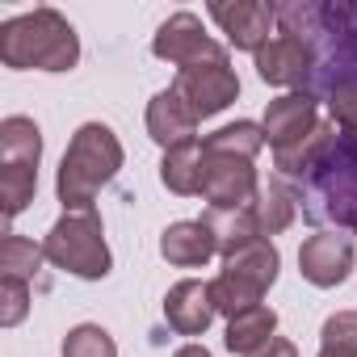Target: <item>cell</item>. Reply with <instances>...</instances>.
I'll return each instance as SVG.
<instances>
[{
	"label": "cell",
	"instance_id": "cell-1",
	"mask_svg": "<svg viewBox=\"0 0 357 357\" xmlns=\"http://www.w3.org/2000/svg\"><path fill=\"white\" fill-rule=\"evenodd\" d=\"M0 63L17 72H72L80 63V38L59 9H30L0 26Z\"/></svg>",
	"mask_w": 357,
	"mask_h": 357
},
{
	"label": "cell",
	"instance_id": "cell-2",
	"mask_svg": "<svg viewBox=\"0 0 357 357\" xmlns=\"http://www.w3.org/2000/svg\"><path fill=\"white\" fill-rule=\"evenodd\" d=\"M126 151L118 143V135L105 126V122H84L63 160H59V176H55V194L63 202V211H93L97 194L118 176Z\"/></svg>",
	"mask_w": 357,
	"mask_h": 357
},
{
	"label": "cell",
	"instance_id": "cell-3",
	"mask_svg": "<svg viewBox=\"0 0 357 357\" xmlns=\"http://www.w3.org/2000/svg\"><path fill=\"white\" fill-rule=\"evenodd\" d=\"M298 202L311 223H336L357 231V139L340 130L332 135L324 155L303 176Z\"/></svg>",
	"mask_w": 357,
	"mask_h": 357
},
{
	"label": "cell",
	"instance_id": "cell-4",
	"mask_svg": "<svg viewBox=\"0 0 357 357\" xmlns=\"http://www.w3.org/2000/svg\"><path fill=\"white\" fill-rule=\"evenodd\" d=\"M43 257L84 282H101L114 269L109 244H105V227L97 211H68L43 240Z\"/></svg>",
	"mask_w": 357,
	"mask_h": 357
},
{
	"label": "cell",
	"instance_id": "cell-5",
	"mask_svg": "<svg viewBox=\"0 0 357 357\" xmlns=\"http://www.w3.org/2000/svg\"><path fill=\"white\" fill-rule=\"evenodd\" d=\"M278 248L261 236L244 248H236L231 257H223V273L211 282V298L219 315H240L248 307H261V298L269 294V286L278 282Z\"/></svg>",
	"mask_w": 357,
	"mask_h": 357
},
{
	"label": "cell",
	"instance_id": "cell-6",
	"mask_svg": "<svg viewBox=\"0 0 357 357\" xmlns=\"http://www.w3.org/2000/svg\"><path fill=\"white\" fill-rule=\"evenodd\" d=\"M151 51H155V59L176 63V72L202 68V63H223V59H227V47L215 43V38L202 30V17H198V13H172V17L155 30Z\"/></svg>",
	"mask_w": 357,
	"mask_h": 357
},
{
	"label": "cell",
	"instance_id": "cell-7",
	"mask_svg": "<svg viewBox=\"0 0 357 357\" xmlns=\"http://www.w3.org/2000/svg\"><path fill=\"white\" fill-rule=\"evenodd\" d=\"M206 151V147H202ZM202 202H211V211H240V206H252L257 194H261V181H257V168L252 160H240V155H223V151H206V164H202Z\"/></svg>",
	"mask_w": 357,
	"mask_h": 357
},
{
	"label": "cell",
	"instance_id": "cell-8",
	"mask_svg": "<svg viewBox=\"0 0 357 357\" xmlns=\"http://www.w3.org/2000/svg\"><path fill=\"white\" fill-rule=\"evenodd\" d=\"M172 93L181 97V101L190 105V114L202 122V118L223 114V109L240 97V76L231 72V59H223V63H202V68L176 72Z\"/></svg>",
	"mask_w": 357,
	"mask_h": 357
},
{
	"label": "cell",
	"instance_id": "cell-9",
	"mask_svg": "<svg viewBox=\"0 0 357 357\" xmlns=\"http://www.w3.org/2000/svg\"><path fill=\"white\" fill-rule=\"evenodd\" d=\"M353 261H357V248H353V240L340 236V231H315V236H307L303 248H298V273H303L311 286H319V290L340 286V282L353 273Z\"/></svg>",
	"mask_w": 357,
	"mask_h": 357
},
{
	"label": "cell",
	"instance_id": "cell-10",
	"mask_svg": "<svg viewBox=\"0 0 357 357\" xmlns=\"http://www.w3.org/2000/svg\"><path fill=\"white\" fill-rule=\"evenodd\" d=\"M257 76L273 89H303L315 76V47L294 34H278L257 51Z\"/></svg>",
	"mask_w": 357,
	"mask_h": 357
},
{
	"label": "cell",
	"instance_id": "cell-11",
	"mask_svg": "<svg viewBox=\"0 0 357 357\" xmlns=\"http://www.w3.org/2000/svg\"><path fill=\"white\" fill-rule=\"evenodd\" d=\"M261 126H265V143L273 151L294 147L319 126V97L307 93V89L303 93H282V97H273L265 105V122Z\"/></svg>",
	"mask_w": 357,
	"mask_h": 357
},
{
	"label": "cell",
	"instance_id": "cell-12",
	"mask_svg": "<svg viewBox=\"0 0 357 357\" xmlns=\"http://www.w3.org/2000/svg\"><path fill=\"white\" fill-rule=\"evenodd\" d=\"M211 17L227 34L236 51H261L269 43V30L278 22V5H261V0H236V5H211Z\"/></svg>",
	"mask_w": 357,
	"mask_h": 357
},
{
	"label": "cell",
	"instance_id": "cell-13",
	"mask_svg": "<svg viewBox=\"0 0 357 357\" xmlns=\"http://www.w3.org/2000/svg\"><path fill=\"white\" fill-rule=\"evenodd\" d=\"M215 298H211V282H198V278H185L176 282L168 294H164V319L172 332L181 336H202L215 319Z\"/></svg>",
	"mask_w": 357,
	"mask_h": 357
},
{
	"label": "cell",
	"instance_id": "cell-14",
	"mask_svg": "<svg viewBox=\"0 0 357 357\" xmlns=\"http://www.w3.org/2000/svg\"><path fill=\"white\" fill-rule=\"evenodd\" d=\"M219 252V240L211 231L206 219H181V223H168L160 236V257L176 269H202L211 257Z\"/></svg>",
	"mask_w": 357,
	"mask_h": 357
},
{
	"label": "cell",
	"instance_id": "cell-15",
	"mask_svg": "<svg viewBox=\"0 0 357 357\" xmlns=\"http://www.w3.org/2000/svg\"><path fill=\"white\" fill-rule=\"evenodd\" d=\"M194 130H198V118L190 114V105L176 97L172 89L155 93L147 101V135L168 151V147H181V143H194Z\"/></svg>",
	"mask_w": 357,
	"mask_h": 357
},
{
	"label": "cell",
	"instance_id": "cell-16",
	"mask_svg": "<svg viewBox=\"0 0 357 357\" xmlns=\"http://www.w3.org/2000/svg\"><path fill=\"white\" fill-rule=\"evenodd\" d=\"M252 215H257V227H261L265 240L282 236L298 219V190L286 185L282 176H269V181L261 185V194H257V202H252Z\"/></svg>",
	"mask_w": 357,
	"mask_h": 357
},
{
	"label": "cell",
	"instance_id": "cell-17",
	"mask_svg": "<svg viewBox=\"0 0 357 357\" xmlns=\"http://www.w3.org/2000/svg\"><path fill=\"white\" fill-rule=\"evenodd\" d=\"M202 164H206V151L202 143H181V147H168L164 160H160V181L168 194H181V198H194L202 190Z\"/></svg>",
	"mask_w": 357,
	"mask_h": 357
},
{
	"label": "cell",
	"instance_id": "cell-18",
	"mask_svg": "<svg viewBox=\"0 0 357 357\" xmlns=\"http://www.w3.org/2000/svg\"><path fill=\"white\" fill-rule=\"evenodd\" d=\"M273 332H278V311L261 303V307H248V311H240V315L227 319V336H223V344H227L231 353L248 357V353H257L261 344H269Z\"/></svg>",
	"mask_w": 357,
	"mask_h": 357
},
{
	"label": "cell",
	"instance_id": "cell-19",
	"mask_svg": "<svg viewBox=\"0 0 357 357\" xmlns=\"http://www.w3.org/2000/svg\"><path fill=\"white\" fill-rule=\"evenodd\" d=\"M43 160V130L34 118L13 114L0 122V164H34Z\"/></svg>",
	"mask_w": 357,
	"mask_h": 357
},
{
	"label": "cell",
	"instance_id": "cell-20",
	"mask_svg": "<svg viewBox=\"0 0 357 357\" xmlns=\"http://www.w3.org/2000/svg\"><path fill=\"white\" fill-rule=\"evenodd\" d=\"M206 223H211V231H215V240H219V257H231L236 248L261 240V227H257L252 206H240V211H211Z\"/></svg>",
	"mask_w": 357,
	"mask_h": 357
},
{
	"label": "cell",
	"instance_id": "cell-21",
	"mask_svg": "<svg viewBox=\"0 0 357 357\" xmlns=\"http://www.w3.org/2000/svg\"><path fill=\"white\" fill-rule=\"evenodd\" d=\"M202 147L206 151H223V155H240V160H257V151L265 147V126L240 118V122H227L215 135H206Z\"/></svg>",
	"mask_w": 357,
	"mask_h": 357
},
{
	"label": "cell",
	"instance_id": "cell-22",
	"mask_svg": "<svg viewBox=\"0 0 357 357\" xmlns=\"http://www.w3.org/2000/svg\"><path fill=\"white\" fill-rule=\"evenodd\" d=\"M38 190V168L34 164H0V211L5 219H17Z\"/></svg>",
	"mask_w": 357,
	"mask_h": 357
},
{
	"label": "cell",
	"instance_id": "cell-23",
	"mask_svg": "<svg viewBox=\"0 0 357 357\" xmlns=\"http://www.w3.org/2000/svg\"><path fill=\"white\" fill-rule=\"evenodd\" d=\"M43 261H47L43 257V244L26 240L17 231H5V240H0V278H22V282H30Z\"/></svg>",
	"mask_w": 357,
	"mask_h": 357
},
{
	"label": "cell",
	"instance_id": "cell-24",
	"mask_svg": "<svg viewBox=\"0 0 357 357\" xmlns=\"http://www.w3.org/2000/svg\"><path fill=\"white\" fill-rule=\"evenodd\" d=\"M63 357H118V344L114 336L101 328V324H76L68 336H63Z\"/></svg>",
	"mask_w": 357,
	"mask_h": 357
},
{
	"label": "cell",
	"instance_id": "cell-25",
	"mask_svg": "<svg viewBox=\"0 0 357 357\" xmlns=\"http://www.w3.org/2000/svg\"><path fill=\"white\" fill-rule=\"evenodd\" d=\"M319 349L357 353V311H336V315H328L324 328H319Z\"/></svg>",
	"mask_w": 357,
	"mask_h": 357
},
{
	"label": "cell",
	"instance_id": "cell-26",
	"mask_svg": "<svg viewBox=\"0 0 357 357\" xmlns=\"http://www.w3.org/2000/svg\"><path fill=\"white\" fill-rule=\"evenodd\" d=\"M30 315V282L22 278H0V324L17 328Z\"/></svg>",
	"mask_w": 357,
	"mask_h": 357
},
{
	"label": "cell",
	"instance_id": "cell-27",
	"mask_svg": "<svg viewBox=\"0 0 357 357\" xmlns=\"http://www.w3.org/2000/svg\"><path fill=\"white\" fill-rule=\"evenodd\" d=\"M328 109H332V122L340 135L357 139V80L353 84H340L328 93Z\"/></svg>",
	"mask_w": 357,
	"mask_h": 357
},
{
	"label": "cell",
	"instance_id": "cell-28",
	"mask_svg": "<svg viewBox=\"0 0 357 357\" xmlns=\"http://www.w3.org/2000/svg\"><path fill=\"white\" fill-rule=\"evenodd\" d=\"M248 357H298V349L286 340V336H273L269 344H261L257 353H248Z\"/></svg>",
	"mask_w": 357,
	"mask_h": 357
},
{
	"label": "cell",
	"instance_id": "cell-29",
	"mask_svg": "<svg viewBox=\"0 0 357 357\" xmlns=\"http://www.w3.org/2000/svg\"><path fill=\"white\" fill-rule=\"evenodd\" d=\"M172 357H211V349H206V344H198V340H190V344H181V349H176Z\"/></svg>",
	"mask_w": 357,
	"mask_h": 357
},
{
	"label": "cell",
	"instance_id": "cell-30",
	"mask_svg": "<svg viewBox=\"0 0 357 357\" xmlns=\"http://www.w3.org/2000/svg\"><path fill=\"white\" fill-rule=\"evenodd\" d=\"M319 357H357V353H340V349H319Z\"/></svg>",
	"mask_w": 357,
	"mask_h": 357
}]
</instances>
